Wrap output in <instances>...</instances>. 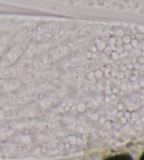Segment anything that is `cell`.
<instances>
[{"label": "cell", "instance_id": "obj_1", "mask_svg": "<svg viewBox=\"0 0 144 160\" xmlns=\"http://www.w3.org/2000/svg\"><path fill=\"white\" fill-rule=\"evenodd\" d=\"M104 160H132V158L128 154H118L110 156Z\"/></svg>", "mask_w": 144, "mask_h": 160}, {"label": "cell", "instance_id": "obj_2", "mask_svg": "<svg viewBox=\"0 0 144 160\" xmlns=\"http://www.w3.org/2000/svg\"><path fill=\"white\" fill-rule=\"evenodd\" d=\"M96 47L98 48V49H104L106 47V44L105 41H103L101 39H99L97 41L96 43Z\"/></svg>", "mask_w": 144, "mask_h": 160}, {"label": "cell", "instance_id": "obj_3", "mask_svg": "<svg viewBox=\"0 0 144 160\" xmlns=\"http://www.w3.org/2000/svg\"><path fill=\"white\" fill-rule=\"evenodd\" d=\"M110 35H109V33H108V32H102L101 34V35H100V37H101V40H103V41H106V40H108V39L110 38Z\"/></svg>", "mask_w": 144, "mask_h": 160}, {"label": "cell", "instance_id": "obj_4", "mask_svg": "<svg viewBox=\"0 0 144 160\" xmlns=\"http://www.w3.org/2000/svg\"><path fill=\"white\" fill-rule=\"evenodd\" d=\"M86 4L89 7H92L96 4V0H86Z\"/></svg>", "mask_w": 144, "mask_h": 160}, {"label": "cell", "instance_id": "obj_5", "mask_svg": "<svg viewBox=\"0 0 144 160\" xmlns=\"http://www.w3.org/2000/svg\"><path fill=\"white\" fill-rule=\"evenodd\" d=\"M108 42L110 45H114L117 42V39H115L114 36H110V38L108 39Z\"/></svg>", "mask_w": 144, "mask_h": 160}, {"label": "cell", "instance_id": "obj_6", "mask_svg": "<svg viewBox=\"0 0 144 160\" xmlns=\"http://www.w3.org/2000/svg\"><path fill=\"white\" fill-rule=\"evenodd\" d=\"M106 3L105 0H96V4H98L99 6H103Z\"/></svg>", "mask_w": 144, "mask_h": 160}, {"label": "cell", "instance_id": "obj_7", "mask_svg": "<svg viewBox=\"0 0 144 160\" xmlns=\"http://www.w3.org/2000/svg\"><path fill=\"white\" fill-rule=\"evenodd\" d=\"M120 31H121L120 29H117V30H116V31L115 32L114 35H115V36H120L121 35H122L120 34Z\"/></svg>", "mask_w": 144, "mask_h": 160}]
</instances>
